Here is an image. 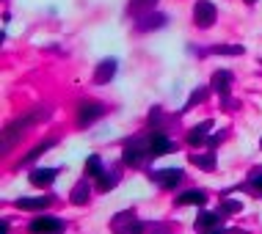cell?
<instances>
[{"label": "cell", "instance_id": "11", "mask_svg": "<svg viewBox=\"0 0 262 234\" xmlns=\"http://www.w3.org/2000/svg\"><path fill=\"white\" fill-rule=\"evenodd\" d=\"M229 86H232V72H226V69H221V72H215V75H212V88H215L221 97L229 94Z\"/></svg>", "mask_w": 262, "mask_h": 234}, {"label": "cell", "instance_id": "25", "mask_svg": "<svg viewBox=\"0 0 262 234\" xmlns=\"http://www.w3.org/2000/svg\"><path fill=\"white\" fill-rule=\"evenodd\" d=\"M251 185H254V190H257V193H262V174H259V176H254Z\"/></svg>", "mask_w": 262, "mask_h": 234}, {"label": "cell", "instance_id": "20", "mask_svg": "<svg viewBox=\"0 0 262 234\" xmlns=\"http://www.w3.org/2000/svg\"><path fill=\"white\" fill-rule=\"evenodd\" d=\"M97 179H100V190H111L113 185H116V176H113V174H100V176H97Z\"/></svg>", "mask_w": 262, "mask_h": 234}, {"label": "cell", "instance_id": "23", "mask_svg": "<svg viewBox=\"0 0 262 234\" xmlns=\"http://www.w3.org/2000/svg\"><path fill=\"white\" fill-rule=\"evenodd\" d=\"M240 209H243L240 201H224V215H232V212H240Z\"/></svg>", "mask_w": 262, "mask_h": 234}, {"label": "cell", "instance_id": "3", "mask_svg": "<svg viewBox=\"0 0 262 234\" xmlns=\"http://www.w3.org/2000/svg\"><path fill=\"white\" fill-rule=\"evenodd\" d=\"M111 226H113V231H116V234H141V231H144V223H138L133 212H122V215H116Z\"/></svg>", "mask_w": 262, "mask_h": 234}, {"label": "cell", "instance_id": "1", "mask_svg": "<svg viewBox=\"0 0 262 234\" xmlns=\"http://www.w3.org/2000/svg\"><path fill=\"white\" fill-rule=\"evenodd\" d=\"M149 152V138H133L130 144H124V152H122V160L127 166H138L141 160L146 157Z\"/></svg>", "mask_w": 262, "mask_h": 234}, {"label": "cell", "instance_id": "6", "mask_svg": "<svg viewBox=\"0 0 262 234\" xmlns=\"http://www.w3.org/2000/svg\"><path fill=\"white\" fill-rule=\"evenodd\" d=\"M149 152L158 157V154H168V152H177V144L174 141H168L163 132H152L149 135Z\"/></svg>", "mask_w": 262, "mask_h": 234}, {"label": "cell", "instance_id": "4", "mask_svg": "<svg viewBox=\"0 0 262 234\" xmlns=\"http://www.w3.org/2000/svg\"><path fill=\"white\" fill-rule=\"evenodd\" d=\"M193 19L199 28H210L215 22V6H212L210 0H199V3L193 6Z\"/></svg>", "mask_w": 262, "mask_h": 234}, {"label": "cell", "instance_id": "16", "mask_svg": "<svg viewBox=\"0 0 262 234\" xmlns=\"http://www.w3.org/2000/svg\"><path fill=\"white\" fill-rule=\"evenodd\" d=\"M190 162H193V166H199L202 171H215V154H193Z\"/></svg>", "mask_w": 262, "mask_h": 234}, {"label": "cell", "instance_id": "21", "mask_svg": "<svg viewBox=\"0 0 262 234\" xmlns=\"http://www.w3.org/2000/svg\"><path fill=\"white\" fill-rule=\"evenodd\" d=\"M50 146H53V141H45V144H41L39 149H33V152H31V154H28V157H25V160H36V157H39V154H45V152H47V149H50Z\"/></svg>", "mask_w": 262, "mask_h": 234}, {"label": "cell", "instance_id": "17", "mask_svg": "<svg viewBox=\"0 0 262 234\" xmlns=\"http://www.w3.org/2000/svg\"><path fill=\"white\" fill-rule=\"evenodd\" d=\"M155 3H158V0H130V6H127V14H133V17H138V14L149 11Z\"/></svg>", "mask_w": 262, "mask_h": 234}, {"label": "cell", "instance_id": "24", "mask_svg": "<svg viewBox=\"0 0 262 234\" xmlns=\"http://www.w3.org/2000/svg\"><path fill=\"white\" fill-rule=\"evenodd\" d=\"M204 94H207V91H204V88H199V91H196V94H193V97H190V102H188V108H190V105H199V102H202V99H204Z\"/></svg>", "mask_w": 262, "mask_h": 234}, {"label": "cell", "instance_id": "12", "mask_svg": "<svg viewBox=\"0 0 262 234\" xmlns=\"http://www.w3.org/2000/svg\"><path fill=\"white\" fill-rule=\"evenodd\" d=\"M17 209H45L47 204H50V198L47 196H39V198H17Z\"/></svg>", "mask_w": 262, "mask_h": 234}, {"label": "cell", "instance_id": "26", "mask_svg": "<svg viewBox=\"0 0 262 234\" xmlns=\"http://www.w3.org/2000/svg\"><path fill=\"white\" fill-rule=\"evenodd\" d=\"M207 234H226V231H221V229H210Z\"/></svg>", "mask_w": 262, "mask_h": 234}, {"label": "cell", "instance_id": "5", "mask_svg": "<svg viewBox=\"0 0 262 234\" xmlns=\"http://www.w3.org/2000/svg\"><path fill=\"white\" fill-rule=\"evenodd\" d=\"M105 113V108L100 102H83L80 105V110H77V124L80 127H89V124H94L97 119H100Z\"/></svg>", "mask_w": 262, "mask_h": 234}, {"label": "cell", "instance_id": "9", "mask_svg": "<svg viewBox=\"0 0 262 234\" xmlns=\"http://www.w3.org/2000/svg\"><path fill=\"white\" fill-rule=\"evenodd\" d=\"M113 75H116V61L113 58H108V61H102L100 66H97V72H94V83H108V80H113Z\"/></svg>", "mask_w": 262, "mask_h": 234}, {"label": "cell", "instance_id": "10", "mask_svg": "<svg viewBox=\"0 0 262 234\" xmlns=\"http://www.w3.org/2000/svg\"><path fill=\"white\" fill-rule=\"evenodd\" d=\"M212 130V122H202L199 127H193V130L188 132V144L190 146H199V144H207V132Z\"/></svg>", "mask_w": 262, "mask_h": 234}, {"label": "cell", "instance_id": "22", "mask_svg": "<svg viewBox=\"0 0 262 234\" xmlns=\"http://www.w3.org/2000/svg\"><path fill=\"white\" fill-rule=\"evenodd\" d=\"M212 53H224V55H243V47H212Z\"/></svg>", "mask_w": 262, "mask_h": 234}, {"label": "cell", "instance_id": "13", "mask_svg": "<svg viewBox=\"0 0 262 234\" xmlns=\"http://www.w3.org/2000/svg\"><path fill=\"white\" fill-rule=\"evenodd\" d=\"M207 201V196L202 193V190H188V193H182L177 198V204H182V207H188V204H196V207H202V204Z\"/></svg>", "mask_w": 262, "mask_h": 234}, {"label": "cell", "instance_id": "7", "mask_svg": "<svg viewBox=\"0 0 262 234\" xmlns=\"http://www.w3.org/2000/svg\"><path fill=\"white\" fill-rule=\"evenodd\" d=\"M182 179V171L180 168H166V171H158L155 174V182H158L160 188H177Z\"/></svg>", "mask_w": 262, "mask_h": 234}, {"label": "cell", "instance_id": "2", "mask_svg": "<svg viewBox=\"0 0 262 234\" xmlns=\"http://www.w3.org/2000/svg\"><path fill=\"white\" fill-rule=\"evenodd\" d=\"M28 231L31 234H61L63 231V221L61 218H53V215H39V218L31 221Z\"/></svg>", "mask_w": 262, "mask_h": 234}, {"label": "cell", "instance_id": "15", "mask_svg": "<svg viewBox=\"0 0 262 234\" xmlns=\"http://www.w3.org/2000/svg\"><path fill=\"white\" fill-rule=\"evenodd\" d=\"M166 25V17L163 14H152V17H141L138 19V31H152V28Z\"/></svg>", "mask_w": 262, "mask_h": 234}, {"label": "cell", "instance_id": "18", "mask_svg": "<svg viewBox=\"0 0 262 234\" xmlns=\"http://www.w3.org/2000/svg\"><path fill=\"white\" fill-rule=\"evenodd\" d=\"M89 193H91V190H89V182H86V179L77 182L75 190H72V204H86V201H89Z\"/></svg>", "mask_w": 262, "mask_h": 234}, {"label": "cell", "instance_id": "19", "mask_svg": "<svg viewBox=\"0 0 262 234\" xmlns=\"http://www.w3.org/2000/svg\"><path fill=\"white\" fill-rule=\"evenodd\" d=\"M86 171H89L91 176H100V174H102V160L97 157V154H91V157L86 160Z\"/></svg>", "mask_w": 262, "mask_h": 234}, {"label": "cell", "instance_id": "28", "mask_svg": "<svg viewBox=\"0 0 262 234\" xmlns=\"http://www.w3.org/2000/svg\"><path fill=\"white\" fill-rule=\"evenodd\" d=\"M259 146H262V141H259Z\"/></svg>", "mask_w": 262, "mask_h": 234}, {"label": "cell", "instance_id": "27", "mask_svg": "<svg viewBox=\"0 0 262 234\" xmlns=\"http://www.w3.org/2000/svg\"><path fill=\"white\" fill-rule=\"evenodd\" d=\"M246 3H257V0H246Z\"/></svg>", "mask_w": 262, "mask_h": 234}, {"label": "cell", "instance_id": "14", "mask_svg": "<svg viewBox=\"0 0 262 234\" xmlns=\"http://www.w3.org/2000/svg\"><path fill=\"white\" fill-rule=\"evenodd\" d=\"M196 223H199L202 229H218V226H221V215H215V212H199Z\"/></svg>", "mask_w": 262, "mask_h": 234}, {"label": "cell", "instance_id": "8", "mask_svg": "<svg viewBox=\"0 0 262 234\" xmlns=\"http://www.w3.org/2000/svg\"><path fill=\"white\" fill-rule=\"evenodd\" d=\"M55 176H58V168H36V171H31V185L47 188Z\"/></svg>", "mask_w": 262, "mask_h": 234}]
</instances>
